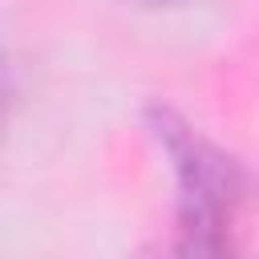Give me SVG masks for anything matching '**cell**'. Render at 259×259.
I'll use <instances>...</instances> for the list:
<instances>
[{
	"instance_id": "1",
	"label": "cell",
	"mask_w": 259,
	"mask_h": 259,
	"mask_svg": "<svg viewBox=\"0 0 259 259\" xmlns=\"http://www.w3.org/2000/svg\"><path fill=\"white\" fill-rule=\"evenodd\" d=\"M138 4H154V8L162 4V8H166V4H186V0H138Z\"/></svg>"
}]
</instances>
